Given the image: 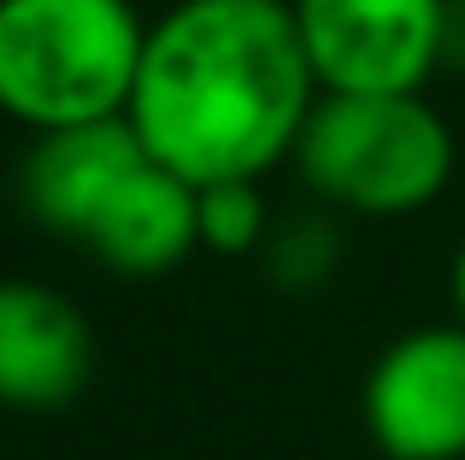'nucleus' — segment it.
<instances>
[{"instance_id":"nucleus-10","label":"nucleus","mask_w":465,"mask_h":460,"mask_svg":"<svg viewBox=\"0 0 465 460\" xmlns=\"http://www.w3.org/2000/svg\"><path fill=\"white\" fill-rule=\"evenodd\" d=\"M194 230L213 254H260L272 213H265L260 184H206L194 189Z\"/></svg>"},{"instance_id":"nucleus-8","label":"nucleus","mask_w":465,"mask_h":460,"mask_svg":"<svg viewBox=\"0 0 465 460\" xmlns=\"http://www.w3.org/2000/svg\"><path fill=\"white\" fill-rule=\"evenodd\" d=\"M83 248L101 265H113L118 277H159L171 265H183L201 248V230H194V184H183L177 172L142 160L118 184V195L101 207V219L89 225Z\"/></svg>"},{"instance_id":"nucleus-4","label":"nucleus","mask_w":465,"mask_h":460,"mask_svg":"<svg viewBox=\"0 0 465 460\" xmlns=\"http://www.w3.org/2000/svg\"><path fill=\"white\" fill-rule=\"evenodd\" d=\"M318 95H424L442 71V0H289Z\"/></svg>"},{"instance_id":"nucleus-6","label":"nucleus","mask_w":465,"mask_h":460,"mask_svg":"<svg viewBox=\"0 0 465 460\" xmlns=\"http://www.w3.org/2000/svg\"><path fill=\"white\" fill-rule=\"evenodd\" d=\"M94 378V331L71 295L0 277V407L59 414Z\"/></svg>"},{"instance_id":"nucleus-5","label":"nucleus","mask_w":465,"mask_h":460,"mask_svg":"<svg viewBox=\"0 0 465 460\" xmlns=\"http://www.w3.org/2000/svg\"><path fill=\"white\" fill-rule=\"evenodd\" d=\"M360 419L389 460H465V325H419L371 360Z\"/></svg>"},{"instance_id":"nucleus-1","label":"nucleus","mask_w":465,"mask_h":460,"mask_svg":"<svg viewBox=\"0 0 465 460\" xmlns=\"http://www.w3.org/2000/svg\"><path fill=\"white\" fill-rule=\"evenodd\" d=\"M312 101L289 0H177L148 24L124 118L153 165L206 189L295 160Z\"/></svg>"},{"instance_id":"nucleus-11","label":"nucleus","mask_w":465,"mask_h":460,"mask_svg":"<svg viewBox=\"0 0 465 460\" xmlns=\"http://www.w3.org/2000/svg\"><path fill=\"white\" fill-rule=\"evenodd\" d=\"M442 71L465 77V0H442Z\"/></svg>"},{"instance_id":"nucleus-9","label":"nucleus","mask_w":465,"mask_h":460,"mask_svg":"<svg viewBox=\"0 0 465 460\" xmlns=\"http://www.w3.org/2000/svg\"><path fill=\"white\" fill-rule=\"evenodd\" d=\"M260 260H265V277L289 295H312L336 277L341 265V225L336 213H301V219H283L265 230L260 242Z\"/></svg>"},{"instance_id":"nucleus-12","label":"nucleus","mask_w":465,"mask_h":460,"mask_svg":"<svg viewBox=\"0 0 465 460\" xmlns=\"http://www.w3.org/2000/svg\"><path fill=\"white\" fill-rule=\"evenodd\" d=\"M448 295H454V319L465 325V242H460V254H454V272H448Z\"/></svg>"},{"instance_id":"nucleus-7","label":"nucleus","mask_w":465,"mask_h":460,"mask_svg":"<svg viewBox=\"0 0 465 460\" xmlns=\"http://www.w3.org/2000/svg\"><path fill=\"white\" fill-rule=\"evenodd\" d=\"M148 160L130 130V118H94V125L35 130V142L18 160V207L47 236L83 242L101 207L118 195L136 165Z\"/></svg>"},{"instance_id":"nucleus-2","label":"nucleus","mask_w":465,"mask_h":460,"mask_svg":"<svg viewBox=\"0 0 465 460\" xmlns=\"http://www.w3.org/2000/svg\"><path fill=\"white\" fill-rule=\"evenodd\" d=\"M142 42L130 0H0V113L30 130L124 118Z\"/></svg>"},{"instance_id":"nucleus-3","label":"nucleus","mask_w":465,"mask_h":460,"mask_svg":"<svg viewBox=\"0 0 465 460\" xmlns=\"http://www.w3.org/2000/svg\"><path fill=\"white\" fill-rule=\"evenodd\" d=\"M295 165L330 213L401 219L454 177V130L424 95H318Z\"/></svg>"}]
</instances>
